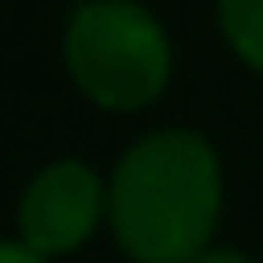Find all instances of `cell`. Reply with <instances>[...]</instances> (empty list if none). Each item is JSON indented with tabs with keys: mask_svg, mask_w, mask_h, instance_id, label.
Here are the masks:
<instances>
[{
	"mask_svg": "<svg viewBox=\"0 0 263 263\" xmlns=\"http://www.w3.org/2000/svg\"><path fill=\"white\" fill-rule=\"evenodd\" d=\"M106 222L134 263H194L222 227V157L194 129H157L111 171Z\"/></svg>",
	"mask_w": 263,
	"mask_h": 263,
	"instance_id": "cell-1",
	"label": "cell"
},
{
	"mask_svg": "<svg viewBox=\"0 0 263 263\" xmlns=\"http://www.w3.org/2000/svg\"><path fill=\"white\" fill-rule=\"evenodd\" d=\"M69 83L102 111L134 116L171 83V37L139 0H79L60 37Z\"/></svg>",
	"mask_w": 263,
	"mask_h": 263,
	"instance_id": "cell-2",
	"label": "cell"
},
{
	"mask_svg": "<svg viewBox=\"0 0 263 263\" xmlns=\"http://www.w3.org/2000/svg\"><path fill=\"white\" fill-rule=\"evenodd\" d=\"M106 203H111V185L79 157H60L46 162L18 194V240L32 245L46 259L74 254L92 240V231L106 222Z\"/></svg>",
	"mask_w": 263,
	"mask_h": 263,
	"instance_id": "cell-3",
	"label": "cell"
},
{
	"mask_svg": "<svg viewBox=\"0 0 263 263\" xmlns=\"http://www.w3.org/2000/svg\"><path fill=\"white\" fill-rule=\"evenodd\" d=\"M217 28L236 60L263 74V0H217Z\"/></svg>",
	"mask_w": 263,
	"mask_h": 263,
	"instance_id": "cell-4",
	"label": "cell"
},
{
	"mask_svg": "<svg viewBox=\"0 0 263 263\" xmlns=\"http://www.w3.org/2000/svg\"><path fill=\"white\" fill-rule=\"evenodd\" d=\"M0 263H51L46 254H37L32 245H23L18 236L14 240H5V250H0Z\"/></svg>",
	"mask_w": 263,
	"mask_h": 263,
	"instance_id": "cell-5",
	"label": "cell"
},
{
	"mask_svg": "<svg viewBox=\"0 0 263 263\" xmlns=\"http://www.w3.org/2000/svg\"><path fill=\"white\" fill-rule=\"evenodd\" d=\"M194 263H254V259H250V254H240V250H227V245H208Z\"/></svg>",
	"mask_w": 263,
	"mask_h": 263,
	"instance_id": "cell-6",
	"label": "cell"
}]
</instances>
